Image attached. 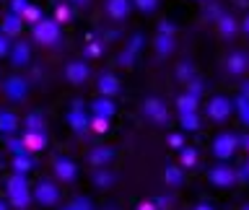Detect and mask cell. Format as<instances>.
<instances>
[{
  "label": "cell",
  "instance_id": "cell-1",
  "mask_svg": "<svg viewBox=\"0 0 249 210\" xmlns=\"http://www.w3.org/2000/svg\"><path fill=\"white\" fill-rule=\"evenodd\" d=\"M8 197H11V205L13 208H26L29 205L26 179H23V176H13L11 182H8Z\"/></svg>",
  "mask_w": 249,
  "mask_h": 210
},
{
  "label": "cell",
  "instance_id": "cell-2",
  "mask_svg": "<svg viewBox=\"0 0 249 210\" xmlns=\"http://www.w3.org/2000/svg\"><path fill=\"white\" fill-rule=\"evenodd\" d=\"M34 197L39 200V205H44V208H50L54 205V202L60 200V190L54 187L52 182H42L36 187V192H34Z\"/></svg>",
  "mask_w": 249,
  "mask_h": 210
},
{
  "label": "cell",
  "instance_id": "cell-3",
  "mask_svg": "<svg viewBox=\"0 0 249 210\" xmlns=\"http://www.w3.org/2000/svg\"><path fill=\"white\" fill-rule=\"evenodd\" d=\"M210 179L218 184V187H231L233 184V174L226 166H218V169H213L210 171Z\"/></svg>",
  "mask_w": 249,
  "mask_h": 210
},
{
  "label": "cell",
  "instance_id": "cell-4",
  "mask_svg": "<svg viewBox=\"0 0 249 210\" xmlns=\"http://www.w3.org/2000/svg\"><path fill=\"white\" fill-rule=\"evenodd\" d=\"M57 176L62 182H70V179H75V166L70 163L68 158H57Z\"/></svg>",
  "mask_w": 249,
  "mask_h": 210
},
{
  "label": "cell",
  "instance_id": "cell-5",
  "mask_svg": "<svg viewBox=\"0 0 249 210\" xmlns=\"http://www.w3.org/2000/svg\"><path fill=\"white\" fill-rule=\"evenodd\" d=\"M231 151H233V138H221V140H218L215 153L221 156V158H226V156H229Z\"/></svg>",
  "mask_w": 249,
  "mask_h": 210
},
{
  "label": "cell",
  "instance_id": "cell-6",
  "mask_svg": "<svg viewBox=\"0 0 249 210\" xmlns=\"http://www.w3.org/2000/svg\"><path fill=\"white\" fill-rule=\"evenodd\" d=\"M36 34H39V36H47L44 42H52V39H54V34H57V29H54L52 23H42V26L36 29Z\"/></svg>",
  "mask_w": 249,
  "mask_h": 210
},
{
  "label": "cell",
  "instance_id": "cell-7",
  "mask_svg": "<svg viewBox=\"0 0 249 210\" xmlns=\"http://www.w3.org/2000/svg\"><path fill=\"white\" fill-rule=\"evenodd\" d=\"M210 112H213V117H223L226 112H229V104H226L223 99H215V104H213V109H210Z\"/></svg>",
  "mask_w": 249,
  "mask_h": 210
},
{
  "label": "cell",
  "instance_id": "cell-8",
  "mask_svg": "<svg viewBox=\"0 0 249 210\" xmlns=\"http://www.w3.org/2000/svg\"><path fill=\"white\" fill-rule=\"evenodd\" d=\"M112 13L114 16H122V13H127V3H122V0H112Z\"/></svg>",
  "mask_w": 249,
  "mask_h": 210
},
{
  "label": "cell",
  "instance_id": "cell-9",
  "mask_svg": "<svg viewBox=\"0 0 249 210\" xmlns=\"http://www.w3.org/2000/svg\"><path fill=\"white\" fill-rule=\"evenodd\" d=\"M65 210H93V208H91V202H89V200H75L73 205H68Z\"/></svg>",
  "mask_w": 249,
  "mask_h": 210
},
{
  "label": "cell",
  "instance_id": "cell-10",
  "mask_svg": "<svg viewBox=\"0 0 249 210\" xmlns=\"http://www.w3.org/2000/svg\"><path fill=\"white\" fill-rule=\"evenodd\" d=\"M86 78V68H81V65H73V68H70V78H73V81L78 83V78Z\"/></svg>",
  "mask_w": 249,
  "mask_h": 210
},
{
  "label": "cell",
  "instance_id": "cell-11",
  "mask_svg": "<svg viewBox=\"0 0 249 210\" xmlns=\"http://www.w3.org/2000/svg\"><path fill=\"white\" fill-rule=\"evenodd\" d=\"M13 62H26V47H18V50H16V60Z\"/></svg>",
  "mask_w": 249,
  "mask_h": 210
},
{
  "label": "cell",
  "instance_id": "cell-12",
  "mask_svg": "<svg viewBox=\"0 0 249 210\" xmlns=\"http://www.w3.org/2000/svg\"><path fill=\"white\" fill-rule=\"evenodd\" d=\"M3 130H13V117H3Z\"/></svg>",
  "mask_w": 249,
  "mask_h": 210
},
{
  "label": "cell",
  "instance_id": "cell-13",
  "mask_svg": "<svg viewBox=\"0 0 249 210\" xmlns=\"http://www.w3.org/2000/svg\"><path fill=\"white\" fill-rule=\"evenodd\" d=\"M169 179H171L174 184H179V174H177V171H169Z\"/></svg>",
  "mask_w": 249,
  "mask_h": 210
},
{
  "label": "cell",
  "instance_id": "cell-14",
  "mask_svg": "<svg viewBox=\"0 0 249 210\" xmlns=\"http://www.w3.org/2000/svg\"><path fill=\"white\" fill-rule=\"evenodd\" d=\"M138 210H156V208H153V205H151V202H143V205H140V208H138Z\"/></svg>",
  "mask_w": 249,
  "mask_h": 210
},
{
  "label": "cell",
  "instance_id": "cell-15",
  "mask_svg": "<svg viewBox=\"0 0 249 210\" xmlns=\"http://www.w3.org/2000/svg\"><path fill=\"white\" fill-rule=\"evenodd\" d=\"M140 5H143V8H151V5H153V0H140Z\"/></svg>",
  "mask_w": 249,
  "mask_h": 210
},
{
  "label": "cell",
  "instance_id": "cell-16",
  "mask_svg": "<svg viewBox=\"0 0 249 210\" xmlns=\"http://www.w3.org/2000/svg\"><path fill=\"white\" fill-rule=\"evenodd\" d=\"M195 210H213V208H210V205H197Z\"/></svg>",
  "mask_w": 249,
  "mask_h": 210
},
{
  "label": "cell",
  "instance_id": "cell-17",
  "mask_svg": "<svg viewBox=\"0 0 249 210\" xmlns=\"http://www.w3.org/2000/svg\"><path fill=\"white\" fill-rule=\"evenodd\" d=\"M0 210H8V205H5V202H0Z\"/></svg>",
  "mask_w": 249,
  "mask_h": 210
},
{
  "label": "cell",
  "instance_id": "cell-18",
  "mask_svg": "<svg viewBox=\"0 0 249 210\" xmlns=\"http://www.w3.org/2000/svg\"><path fill=\"white\" fill-rule=\"evenodd\" d=\"M247 210H249V208H247Z\"/></svg>",
  "mask_w": 249,
  "mask_h": 210
}]
</instances>
